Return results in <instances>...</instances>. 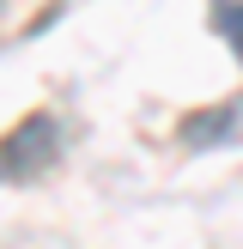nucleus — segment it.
Here are the masks:
<instances>
[{
  "label": "nucleus",
  "instance_id": "obj_1",
  "mask_svg": "<svg viewBox=\"0 0 243 249\" xmlns=\"http://www.w3.org/2000/svg\"><path fill=\"white\" fill-rule=\"evenodd\" d=\"M189 146H243V97H225V104L201 109V116L182 128Z\"/></svg>",
  "mask_w": 243,
  "mask_h": 249
},
{
  "label": "nucleus",
  "instance_id": "obj_2",
  "mask_svg": "<svg viewBox=\"0 0 243 249\" xmlns=\"http://www.w3.org/2000/svg\"><path fill=\"white\" fill-rule=\"evenodd\" d=\"M213 31L231 43V55L243 61V0H213Z\"/></svg>",
  "mask_w": 243,
  "mask_h": 249
}]
</instances>
